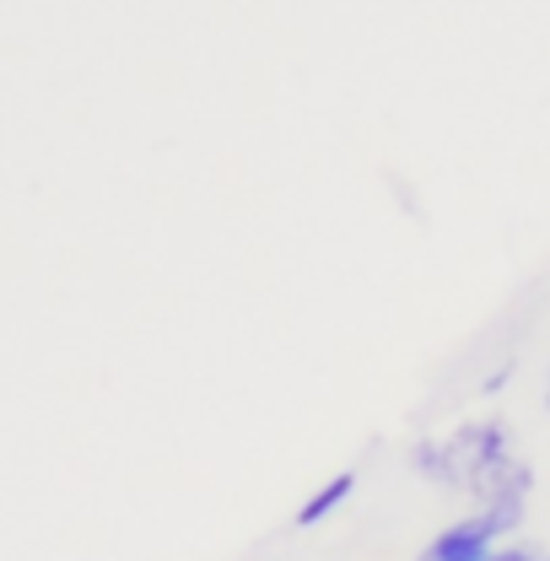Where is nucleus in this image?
<instances>
[{
    "mask_svg": "<svg viewBox=\"0 0 550 561\" xmlns=\"http://www.w3.org/2000/svg\"><path fill=\"white\" fill-rule=\"evenodd\" d=\"M443 448H448V481H454L448 491H470V496L491 491L513 465H518V454H513V432H507V421L502 416L465 421L459 432L443 437Z\"/></svg>",
    "mask_w": 550,
    "mask_h": 561,
    "instance_id": "1",
    "label": "nucleus"
},
{
    "mask_svg": "<svg viewBox=\"0 0 550 561\" xmlns=\"http://www.w3.org/2000/svg\"><path fill=\"white\" fill-rule=\"evenodd\" d=\"M496 546H507L502 529H496L485 513H465V518H454L448 529H437V540H426V551L415 561H485Z\"/></svg>",
    "mask_w": 550,
    "mask_h": 561,
    "instance_id": "2",
    "label": "nucleus"
},
{
    "mask_svg": "<svg viewBox=\"0 0 550 561\" xmlns=\"http://www.w3.org/2000/svg\"><path fill=\"white\" fill-rule=\"evenodd\" d=\"M351 491H356V470H341V476H330L324 486H319L313 496H308V502H302V507H297V524H302V529H319V524H324L330 513H341L345 502H351Z\"/></svg>",
    "mask_w": 550,
    "mask_h": 561,
    "instance_id": "3",
    "label": "nucleus"
},
{
    "mask_svg": "<svg viewBox=\"0 0 550 561\" xmlns=\"http://www.w3.org/2000/svg\"><path fill=\"white\" fill-rule=\"evenodd\" d=\"M411 465L426 476V481H437V486H454L448 481V448H443V437H426V443H415L411 448Z\"/></svg>",
    "mask_w": 550,
    "mask_h": 561,
    "instance_id": "4",
    "label": "nucleus"
},
{
    "mask_svg": "<svg viewBox=\"0 0 550 561\" xmlns=\"http://www.w3.org/2000/svg\"><path fill=\"white\" fill-rule=\"evenodd\" d=\"M485 561H550L546 546H529V540H507V546H496Z\"/></svg>",
    "mask_w": 550,
    "mask_h": 561,
    "instance_id": "5",
    "label": "nucleus"
},
{
    "mask_svg": "<svg viewBox=\"0 0 550 561\" xmlns=\"http://www.w3.org/2000/svg\"><path fill=\"white\" fill-rule=\"evenodd\" d=\"M546 405H550V367H546Z\"/></svg>",
    "mask_w": 550,
    "mask_h": 561,
    "instance_id": "6",
    "label": "nucleus"
}]
</instances>
